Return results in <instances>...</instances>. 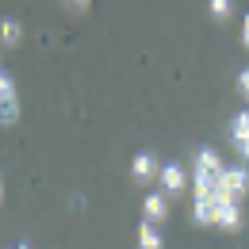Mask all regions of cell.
I'll use <instances>...</instances> for the list:
<instances>
[{"label": "cell", "mask_w": 249, "mask_h": 249, "mask_svg": "<svg viewBox=\"0 0 249 249\" xmlns=\"http://www.w3.org/2000/svg\"><path fill=\"white\" fill-rule=\"evenodd\" d=\"M222 157L215 146H199L192 157V188H203V192H218V177H222Z\"/></svg>", "instance_id": "6da1fadb"}, {"label": "cell", "mask_w": 249, "mask_h": 249, "mask_svg": "<svg viewBox=\"0 0 249 249\" xmlns=\"http://www.w3.org/2000/svg\"><path fill=\"white\" fill-rule=\"evenodd\" d=\"M19 119V92H16V81L0 69V123L12 126Z\"/></svg>", "instance_id": "277c9868"}, {"label": "cell", "mask_w": 249, "mask_h": 249, "mask_svg": "<svg viewBox=\"0 0 249 249\" xmlns=\"http://www.w3.org/2000/svg\"><path fill=\"white\" fill-rule=\"evenodd\" d=\"M0 199H4V180H0Z\"/></svg>", "instance_id": "2e32d148"}, {"label": "cell", "mask_w": 249, "mask_h": 249, "mask_svg": "<svg viewBox=\"0 0 249 249\" xmlns=\"http://www.w3.org/2000/svg\"><path fill=\"white\" fill-rule=\"evenodd\" d=\"M65 4H69V8H85L89 0H65Z\"/></svg>", "instance_id": "9a60e30c"}, {"label": "cell", "mask_w": 249, "mask_h": 249, "mask_svg": "<svg viewBox=\"0 0 249 249\" xmlns=\"http://www.w3.org/2000/svg\"><path fill=\"white\" fill-rule=\"evenodd\" d=\"M215 226H222L226 234L242 230V199H234V196H222V192H215Z\"/></svg>", "instance_id": "7a4b0ae2"}, {"label": "cell", "mask_w": 249, "mask_h": 249, "mask_svg": "<svg viewBox=\"0 0 249 249\" xmlns=\"http://www.w3.org/2000/svg\"><path fill=\"white\" fill-rule=\"evenodd\" d=\"M192 215L199 226L215 222V192H203V188H192Z\"/></svg>", "instance_id": "ba28073f"}, {"label": "cell", "mask_w": 249, "mask_h": 249, "mask_svg": "<svg viewBox=\"0 0 249 249\" xmlns=\"http://www.w3.org/2000/svg\"><path fill=\"white\" fill-rule=\"evenodd\" d=\"M234 85H238V96L249 104V69H238V81H234Z\"/></svg>", "instance_id": "4fadbf2b"}, {"label": "cell", "mask_w": 249, "mask_h": 249, "mask_svg": "<svg viewBox=\"0 0 249 249\" xmlns=\"http://www.w3.org/2000/svg\"><path fill=\"white\" fill-rule=\"evenodd\" d=\"M157 177H161V161L154 154H134L130 157V180L138 188H150Z\"/></svg>", "instance_id": "5b68a950"}, {"label": "cell", "mask_w": 249, "mask_h": 249, "mask_svg": "<svg viewBox=\"0 0 249 249\" xmlns=\"http://www.w3.org/2000/svg\"><path fill=\"white\" fill-rule=\"evenodd\" d=\"M12 249H27V246H23V242H19V246H12Z\"/></svg>", "instance_id": "e0dca14e"}, {"label": "cell", "mask_w": 249, "mask_h": 249, "mask_svg": "<svg viewBox=\"0 0 249 249\" xmlns=\"http://www.w3.org/2000/svg\"><path fill=\"white\" fill-rule=\"evenodd\" d=\"M230 146H234L238 161L249 165V107H246V111H238V115L230 119Z\"/></svg>", "instance_id": "52a82bcc"}, {"label": "cell", "mask_w": 249, "mask_h": 249, "mask_svg": "<svg viewBox=\"0 0 249 249\" xmlns=\"http://www.w3.org/2000/svg\"><path fill=\"white\" fill-rule=\"evenodd\" d=\"M138 249H165L161 226H154V222H138Z\"/></svg>", "instance_id": "30bf717a"}, {"label": "cell", "mask_w": 249, "mask_h": 249, "mask_svg": "<svg viewBox=\"0 0 249 249\" xmlns=\"http://www.w3.org/2000/svg\"><path fill=\"white\" fill-rule=\"evenodd\" d=\"M165 215H169V199H165V192H150V196H146V203H142V222L161 226Z\"/></svg>", "instance_id": "9c48e42d"}, {"label": "cell", "mask_w": 249, "mask_h": 249, "mask_svg": "<svg viewBox=\"0 0 249 249\" xmlns=\"http://www.w3.org/2000/svg\"><path fill=\"white\" fill-rule=\"evenodd\" d=\"M0 42H4V46H19V42H23L19 19H0Z\"/></svg>", "instance_id": "8fae6325"}, {"label": "cell", "mask_w": 249, "mask_h": 249, "mask_svg": "<svg viewBox=\"0 0 249 249\" xmlns=\"http://www.w3.org/2000/svg\"><path fill=\"white\" fill-rule=\"evenodd\" d=\"M218 192L242 199V196L249 192V165H226L222 177H218Z\"/></svg>", "instance_id": "3957f363"}, {"label": "cell", "mask_w": 249, "mask_h": 249, "mask_svg": "<svg viewBox=\"0 0 249 249\" xmlns=\"http://www.w3.org/2000/svg\"><path fill=\"white\" fill-rule=\"evenodd\" d=\"M242 46H246V50H249V16H246V19H242Z\"/></svg>", "instance_id": "5bb4252c"}, {"label": "cell", "mask_w": 249, "mask_h": 249, "mask_svg": "<svg viewBox=\"0 0 249 249\" xmlns=\"http://www.w3.org/2000/svg\"><path fill=\"white\" fill-rule=\"evenodd\" d=\"M161 192L165 196H180V192H188V169L180 165V161H161Z\"/></svg>", "instance_id": "8992f818"}, {"label": "cell", "mask_w": 249, "mask_h": 249, "mask_svg": "<svg viewBox=\"0 0 249 249\" xmlns=\"http://www.w3.org/2000/svg\"><path fill=\"white\" fill-rule=\"evenodd\" d=\"M230 12H234V0H211V16L215 19H230Z\"/></svg>", "instance_id": "7c38bea8"}]
</instances>
